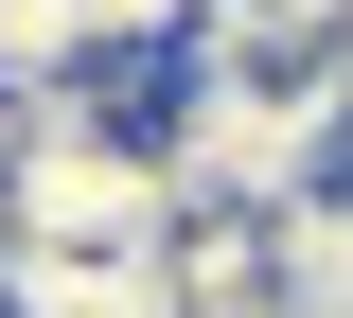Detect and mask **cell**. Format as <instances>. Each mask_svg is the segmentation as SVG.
Listing matches in <instances>:
<instances>
[{
	"instance_id": "1",
	"label": "cell",
	"mask_w": 353,
	"mask_h": 318,
	"mask_svg": "<svg viewBox=\"0 0 353 318\" xmlns=\"http://www.w3.org/2000/svg\"><path fill=\"white\" fill-rule=\"evenodd\" d=\"M159 301L176 318H283V230L265 212H176L159 230Z\"/></svg>"
},
{
	"instance_id": "2",
	"label": "cell",
	"mask_w": 353,
	"mask_h": 318,
	"mask_svg": "<svg viewBox=\"0 0 353 318\" xmlns=\"http://www.w3.org/2000/svg\"><path fill=\"white\" fill-rule=\"evenodd\" d=\"M318 18H336V36H353V0H318Z\"/></svg>"
}]
</instances>
